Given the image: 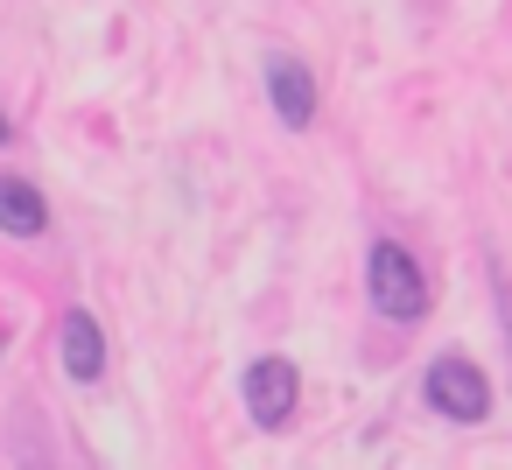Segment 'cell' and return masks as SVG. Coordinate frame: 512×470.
<instances>
[{
	"label": "cell",
	"instance_id": "277c9868",
	"mask_svg": "<svg viewBox=\"0 0 512 470\" xmlns=\"http://www.w3.org/2000/svg\"><path fill=\"white\" fill-rule=\"evenodd\" d=\"M267 99H274L281 127L302 134L316 120V78H309V64L302 57H267Z\"/></svg>",
	"mask_w": 512,
	"mask_h": 470
},
{
	"label": "cell",
	"instance_id": "8992f818",
	"mask_svg": "<svg viewBox=\"0 0 512 470\" xmlns=\"http://www.w3.org/2000/svg\"><path fill=\"white\" fill-rule=\"evenodd\" d=\"M43 225H50L43 190H36V183H22V176H0V232H8V239H36Z\"/></svg>",
	"mask_w": 512,
	"mask_h": 470
},
{
	"label": "cell",
	"instance_id": "52a82bcc",
	"mask_svg": "<svg viewBox=\"0 0 512 470\" xmlns=\"http://www.w3.org/2000/svg\"><path fill=\"white\" fill-rule=\"evenodd\" d=\"M0 141H8V113H0Z\"/></svg>",
	"mask_w": 512,
	"mask_h": 470
},
{
	"label": "cell",
	"instance_id": "3957f363",
	"mask_svg": "<svg viewBox=\"0 0 512 470\" xmlns=\"http://www.w3.org/2000/svg\"><path fill=\"white\" fill-rule=\"evenodd\" d=\"M239 393H246V414H253V428H288V414H295V393H302V372L288 365V358H253L246 365V379H239Z\"/></svg>",
	"mask_w": 512,
	"mask_h": 470
},
{
	"label": "cell",
	"instance_id": "ba28073f",
	"mask_svg": "<svg viewBox=\"0 0 512 470\" xmlns=\"http://www.w3.org/2000/svg\"><path fill=\"white\" fill-rule=\"evenodd\" d=\"M0 351H8V330H0Z\"/></svg>",
	"mask_w": 512,
	"mask_h": 470
},
{
	"label": "cell",
	"instance_id": "6da1fadb",
	"mask_svg": "<svg viewBox=\"0 0 512 470\" xmlns=\"http://www.w3.org/2000/svg\"><path fill=\"white\" fill-rule=\"evenodd\" d=\"M365 288H372V309L393 316V323H421V316H428L421 260H414L400 239H372V253H365Z\"/></svg>",
	"mask_w": 512,
	"mask_h": 470
},
{
	"label": "cell",
	"instance_id": "7a4b0ae2",
	"mask_svg": "<svg viewBox=\"0 0 512 470\" xmlns=\"http://www.w3.org/2000/svg\"><path fill=\"white\" fill-rule=\"evenodd\" d=\"M428 407L449 414V421H484V414H491V379H484L463 351H449V358L428 365Z\"/></svg>",
	"mask_w": 512,
	"mask_h": 470
},
{
	"label": "cell",
	"instance_id": "5b68a950",
	"mask_svg": "<svg viewBox=\"0 0 512 470\" xmlns=\"http://www.w3.org/2000/svg\"><path fill=\"white\" fill-rule=\"evenodd\" d=\"M57 351H64V372H71L78 386L106 379V330H99L92 309H71V316L57 323Z\"/></svg>",
	"mask_w": 512,
	"mask_h": 470
}]
</instances>
